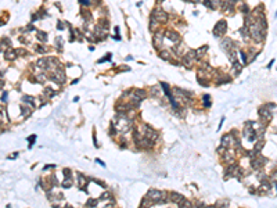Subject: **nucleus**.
Segmentation results:
<instances>
[{
	"label": "nucleus",
	"instance_id": "f257e3e1",
	"mask_svg": "<svg viewBox=\"0 0 277 208\" xmlns=\"http://www.w3.org/2000/svg\"><path fill=\"white\" fill-rule=\"evenodd\" d=\"M112 122L116 125V129L119 130V132H128L129 129H130V125H132V122H130V119H128V118L125 117V115H122L121 118H114V121Z\"/></svg>",
	"mask_w": 277,
	"mask_h": 208
},
{
	"label": "nucleus",
	"instance_id": "f03ea898",
	"mask_svg": "<svg viewBox=\"0 0 277 208\" xmlns=\"http://www.w3.org/2000/svg\"><path fill=\"white\" fill-rule=\"evenodd\" d=\"M162 196H164V193H161L159 190H155V189H151V190H148V193H147V198H148L150 201H152V203H159Z\"/></svg>",
	"mask_w": 277,
	"mask_h": 208
},
{
	"label": "nucleus",
	"instance_id": "7ed1b4c3",
	"mask_svg": "<svg viewBox=\"0 0 277 208\" xmlns=\"http://www.w3.org/2000/svg\"><path fill=\"white\" fill-rule=\"evenodd\" d=\"M51 80H54V82H57V83H63L64 80H65V72H64L63 69H60V67H58L56 71H54V74H51Z\"/></svg>",
	"mask_w": 277,
	"mask_h": 208
},
{
	"label": "nucleus",
	"instance_id": "20e7f679",
	"mask_svg": "<svg viewBox=\"0 0 277 208\" xmlns=\"http://www.w3.org/2000/svg\"><path fill=\"white\" fill-rule=\"evenodd\" d=\"M226 28H227L226 21H219L216 25H215V35H216V36L223 35V33H225V31H226Z\"/></svg>",
	"mask_w": 277,
	"mask_h": 208
},
{
	"label": "nucleus",
	"instance_id": "39448f33",
	"mask_svg": "<svg viewBox=\"0 0 277 208\" xmlns=\"http://www.w3.org/2000/svg\"><path fill=\"white\" fill-rule=\"evenodd\" d=\"M151 139H148V137H143V139H140V140H137V146L139 147H143V149H150L152 146V142H150Z\"/></svg>",
	"mask_w": 277,
	"mask_h": 208
},
{
	"label": "nucleus",
	"instance_id": "423d86ee",
	"mask_svg": "<svg viewBox=\"0 0 277 208\" xmlns=\"http://www.w3.org/2000/svg\"><path fill=\"white\" fill-rule=\"evenodd\" d=\"M152 16L155 17V18H157V20H158L159 22H165V21H168V16H166V14H165V13H164L162 10H155V11H154V14H152Z\"/></svg>",
	"mask_w": 277,
	"mask_h": 208
},
{
	"label": "nucleus",
	"instance_id": "0eeeda50",
	"mask_svg": "<svg viewBox=\"0 0 277 208\" xmlns=\"http://www.w3.org/2000/svg\"><path fill=\"white\" fill-rule=\"evenodd\" d=\"M171 200H172L173 203H176V204H179V205H180V204L183 203L184 197H183V196H180L179 193H172V194H171Z\"/></svg>",
	"mask_w": 277,
	"mask_h": 208
},
{
	"label": "nucleus",
	"instance_id": "6e6552de",
	"mask_svg": "<svg viewBox=\"0 0 277 208\" xmlns=\"http://www.w3.org/2000/svg\"><path fill=\"white\" fill-rule=\"evenodd\" d=\"M259 115H261L263 119H270V118H272V114L269 112L267 107H262L261 110H259Z\"/></svg>",
	"mask_w": 277,
	"mask_h": 208
},
{
	"label": "nucleus",
	"instance_id": "1a4fd4ad",
	"mask_svg": "<svg viewBox=\"0 0 277 208\" xmlns=\"http://www.w3.org/2000/svg\"><path fill=\"white\" fill-rule=\"evenodd\" d=\"M146 137L151 139V140H155V139L158 137V133H157V132H154L151 128L146 126Z\"/></svg>",
	"mask_w": 277,
	"mask_h": 208
},
{
	"label": "nucleus",
	"instance_id": "9d476101",
	"mask_svg": "<svg viewBox=\"0 0 277 208\" xmlns=\"http://www.w3.org/2000/svg\"><path fill=\"white\" fill-rule=\"evenodd\" d=\"M222 49H223L225 51L231 50V49H233V42H231L230 39H225V40L222 42Z\"/></svg>",
	"mask_w": 277,
	"mask_h": 208
},
{
	"label": "nucleus",
	"instance_id": "9b49d317",
	"mask_svg": "<svg viewBox=\"0 0 277 208\" xmlns=\"http://www.w3.org/2000/svg\"><path fill=\"white\" fill-rule=\"evenodd\" d=\"M133 99H136V100H139V102L144 100V99H146V92H144V90H136V92H135V96H133Z\"/></svg>",
	"mask_w": 277,
	"mask_h": 208
},
{
	"label": "nucleus",
	"instance_id": "f8f14e48",
	"mask_svg": "<svg viewBox=\"0 0 277 208\" xmlns=\"http://www.w3.org/2000/svg\"><path fill=\"white\" fill-rule=\"evenodd\" d=\"M4 57H6V60H8V61H13V60L17 57V51H14V50H8V51H6Z\"/></svg>",
	"mask_w": 277,
	"mask_h": 208
},
{
	"label": "nucleus",
	"instance_id": "ddd939ff",
	"mask_svg": "<svg viewBox=\"0 0 277 208\" xmlns=\"http://www.w3.org/2000/svg\"><path fill=\"white\" fill-rule=\"evenodd\" d=\"M227 57H229V60H230L233 64L237 63V60H235V57H237V51H235V50H233V49L229 50V51H227Z\"/></svg>",
	"mask_w": 277,
	"mask_h": 208
},
{
	"label": "nucleus",
	"instance_id": "4468645a",
	"mask_svg": "<svg viewBox=\"0 0 277 208\" xmlns=\"http://www.w3.org/2000/svg\"><path fill=\"white\" fill-rule=\"evenodd\" d=\"M230 143H231V135L223 136V139H222V146H223V147H229Z\"/></svg>",
	"mask_w": 277,
	"mask_h": 208
},
{
	"label": "nucleus",
	"instance_id": "2eb2a0df",
	"mask_svg": "<svg viewBox=\"0 0 277 208\" xmlns=\"http://www.w3.org/2000/svg\"><path fill=\"white\" fill-rule=\"evenodd\" d=\"M158 25H159V21H158L157 18H155V17L152 16L151 21H150V29H152V31H154V29H157Z\"/></svg>",
	"mask_w": 277,
	"mask_h": 208
},
{
	"label": "nucleus",
	"instance_id": "dca6fc26",
	"mask_svg": "<svg viewBox=\"0 0 277 208\" xmlns=\"http://www.w3.org/2000/svg\"><path fill=\"white\" fill-rule=\"evenodd\" d=\"M263 161H266V160H265V158H258V160H254V161H252V166H254V168H259V166H262L263 164H265Z\"/></svg>",
	"mask_w": 277,
	"mask_h": 208
},
{
	"label": "nucleus",
	"instance_id": "f3484780",
	"mask_svg": "<svg viewBox=\"0 0 277 208\" xmlns=\"http://www.w3.org/2000/svg\"><path fill=\"white\" fill-rule=\"evenodd\" d=\"M166 36L172 40L173 39V42L175 43H179V35L178 33H175V32H166Z\"/></svg>",
	"mask_w": 277,
	"mask_h": 208
},
{
	"label": "nucleus",
	"instance_id": "a211bd4d",
	"mask_svg": "<svg viewBox=\"0 0 277 208\" xmlns=\"http://www.w3.org/2000/svg\"><path fill=\"white\" fill-rule=\"evenodd\" d=\"M154 40H155V42H154V46L158 49V47H159V43H162V35L157 33V35H155V37H154Z\"/></svg>",
	"mask_w": 277,
	"mask_h": 208
},
{
	"label": "nucleus",
	"instance_id": "6ab92c4d",
	"mask_svg": "<svg viewBox=\"0 0 277 208\" xmlns=\"http://www.w3.org/2000/svg\"><path fill=\"white\" fill-rule=\"evenodd\" d=\"M270 187H272V186H270L269 183L263 182V183L261 185V187H259V192H269V190H270Z\"/></svg>",
	"mask_w": 277,
	"mask_h": 208
},
{
	"label": "nucleus",
	"instance_id": "aec40b11",
	"mask_svg": "<svg viewBox=\"0 0 277 208\" xmlns=\"http://www.w3.org/2000/svg\"><path fill=\"white\" fill-rule=\"evenodd\" d=\"M159 57H161L162 60H171V53H169L168 50H164V51L159 53Z\"/></svg>",
	"mask_w": 277,
	"mask_h": 208
},
{
	"label": "nucleus",
	"instance_id": "412c9836",
	"mask_svg": "<svg viewBox=\"0 0 277 208\" xmlns=\"http://www.w3.org/2000/svg\"><path fill=\"white\" fill-rule=\"evenodd\" d=\"M159 89H161V85H157V86H152L151 87V93L154 96H159Z\"/></svg>",
	"mask_w": 277,
	"mask_h": 208
},
{
	"label": "nucleus",
	"instance_id": "4be33fe9",
	"mask_svg": "<svg viewBox=\"0 0 277 208\" xmlns=\"http://www.w3.org/2000/svg\"><path fill=\"white\" fill-rule=\"evenodd\" d=\"M22 100H24L25 103H29V106H31V107L35 106V103H33V97H31V96H24V97H22Z\"/></svg>",
	"mask_w": 277,
	"mask_h": 208
},
{
	"label": "nucleus",
	"instance_id": "5701e85b",
	"mask_svg": "<svg viewBox=\"0 0 277 208\" xmlns=\"http://www.w3.org/2000/svg\"><path fill=\"white\" fill-rule=\"evenodd\" d=\"M161 87L164 89V92H165V94H166V96L169 97V99H171V97H172V94H171V92H169V87H168L166 83H161Z\"/></svg>",
	"mask_w": 277,
	"mask_h": 208
},
{
	"label": "nucleus",
	"instance_id": "b1692460",
	"mask_svg": "<svg viewBox=\"0 0 277 208\" xmlns=\"http://www.w3.org/2000/svg\"><path fill=\"white\" fill-rule=\"evenodd\" d=\"M71 185H72V179H71L69 176H67V179L63 182V186L64 187H71Z\"/></svg>",
	"mask_w": 277,
	"mask_h": 208
},
{
	"label": "nucleus",
	"instance_id": "393cba45",
	"mask_svg": "<svg viewBox=\"0 0 277 208\" xmlns=\"http://www.w3.org/2000/svg\"><path fill=\"white\" fill-rule=\"evenodd\" d=\"M37 39H40L42 42H44V40L47 39V35L44 32H37Z\"/></svg>",
	"mask_w": 277,
	"mask_h": 208
},
{
	"label": "nucleus",
	"instance_id": "a878e982",
	"mask_svg": "<svg viewBox=\"0 0 277 208\" xmlns=\"http://www.w3.org/2000/svg\"><path fill=\"white\" fill-rule=\"evenodd\" d=\"M46 79H47V76L44 74H37V80H39V82H42L43 83Z\"/></svg>",
	"mask_w": 277,
	"mask_h": 208
},
{
	"label": "nucleus",
	"instance_id": "bb28decb",
	"mask_svg": "<svg viewBox=\"0 0 277 208\" xmlns=\"http://www.w3.org/2000/svg\"><path fill=\"white\" fill-rule=\"evenodd\" d=\"M21 110H22V115H24V117H26V115H31V110H28L26 107H21Z\"/></svg>",
	"mask_w": 277,
	"mask_h": 208
},
{
	"label": "nucleus",
	"instance_id": "cd10ccee",
	"mask_svg": "<svg viewBox=\"0 0 277 208\" xmlns=\"http://www.w3.org/2000/svg\"><path fill=\"white\" fill-rule=\"evenodd\" d=\"M262 146H263V142H262V140H259V142L256 143V146H255V149H254V150H255L256 153H258V150L262 149Z\"/></svg>",
	"mask_w": 277,
	"mask_h": 208
},
{
	"label": "nucleus",
	"instance_id": "c85d7f7f",
	"mask_svg": "<svg viewBox=\"0 0 277 208\" xmlns=\"http://www.w3.org/2000/svg\"><path fill=\"white\" fill-rule=\"evenodd\" d=\"M204 103H205V106H207V107H211V102H209V96H208V94H205V96H204Z\"/></svg>",
	"mask_w": 277,
	"mask_h": 208
},
{
	"label": "nucleus",
	"instance_id": "c756f323",
	"mask_svg": "<svg viewBox=\"0 0 277 208\" xmlns=\"http://www.w3.org/2000/svg\"><path fill=\"white\" fill-rule=\"evenodd\" d=\"M180 205H182V207H191L193 204L190 203V201H187V200H183V203L180 204Z\"/></svg>",
	"mask_w": 277,
	"mask_h": 208
},
{
	"label": "nucleus",
	"instance_id": "7c9ffc66",
	"mask_svg": "<svg viewBox=\"0 0 277 208\" xmlns=\"http://www.w3.org/2000/svg\"><path fill=\"white\" fill-rule=\"evenodd\" d=\"M44 94H50V97H53V94H54V92H53L51 89H49V87H46V89H44Z\"/></svg>",
	"mask_w": 277,
	"mask_h": 208
},
{
	"label": "nucleus",
	"instance_id": "2f4dec72",
	"mask_svg": "<svg viewBox=\"0 0 277 208\" xmlns=\"http://www.w3.org/2000/svg\"><path fill=\"white\" fill-rule=\"evenodd\" d=\"M79 182H80V186H85V185H86V179H85L82 175H79Z\"/></svg>",
	"mask_w": 277,
	"mask_h": 208
},
{
	"label": "nucleus",
	"instance_id": "473e14b6",
	"mask_svg": "<svg viewBox=\"0 0 277 208\" xmlns=\"http://www.w3.org/2000/svg\"><path fill=\"white\" fill-rule=\"evenodd\" d=\"M36 50L39 51V53H46L47 50H46V47H43V46H37L36 47Z\"/></svg>",
	"mask_w": 277,
	"mask_h": 208
},
{
	"label": "nucleus",
	"instance_id": "72a5a7b5",
	"mask_svg": "<svg viewBox=\"0 0 277 208\" xmlns=\"http://www.w3.org/2000/svg\"><path fill=\"white\" fill-rule=\"evenodd\" d=\"M96 204H97V201H96V200H93V198H90L89 201L86 203V205H96Z\"/></svg>",
	"mask_w": 277,
	"mask_h": 208
},
{
	"label": "nucleus",
	"instance_id": "f704fd0d",
	"mask_svg": "<svg viewBox=\"0 0 277 208\" xmlns=\"http://www.w3.org/2000/svg\"><path fill=\"white\" fill-rule=\"evenodd\" d=\"M56 40H57V47H63V39H61V37H57Z\"/></svg>",
	"mask_w": 277,
	"mask_h": 208
},
{
	"label": "nucleus",
	"instance_id": "c9c22d12",
	"mask_svg": "<svg viewBox=\"0 0 277 208\" xmlns=\"http://www.w3.org/2000/svg\"><path fill=\"white\" fill-rule=\"evenodd\" d=\"M7 96H8V94H7V92H3V94H1V102H3V103L7 102Z\"/></svg>",
	"mask_w": 277,
	"mask_h": 208
},
{
	"label": "nucleus",
	"instance_id": "e433bc0d",
	"mask_svg": "<svg viewBox=\"0 0 277 208\" xmlns=\"http://www.w3.org/2000/svg\"><path fill=\"white\" fill-rule=\"evenodd\" d=\"M240 56H241V59H242V64H247V57H245V54H244L242 51H241Z\"/></svg>",
	"mask_w": 277,
	"mask_h": 208
},
{
	"label": "nucleus",
	"instance_id": "4c0bfd02",
	"mask_svg": "<svg viewBox=\"0 0 277 208\" xmlns=\"http://www.w3.org/2000/svg\"><path fill=\"white\" fill-rule=\"evenodd\" d=\"M35 139H36V136H35V135H32L31 137H29V143H31V146H29V147H32V144H33V142H35Z\"/></svg>",
	"mask_w": 277,
	"mask_h": 208
},
{
	"label": "nucleus",
	"instance_id": "58836bf2",
	"mask_svg": "<svg viewBox=\"0 0 277 208\" xmlns=\"http://www.w3.org/2000/svg\"><path fill=\"white\" fill-rule=\"evenodd\" d=\"M273 181H274V182H277V171L274 172V173H273Z\"/></svg>",
	"mask_w": 277,
	"mask_h": 208
},
{
	"label": "nucleus",
	"instance_id": "ea45409f",
	"mask_svg": "<svg viewBox=\"0 0 277 208\" xmlns=\"http://www.w3.org/2000/svg\"><path fill=\"white\" fill-rule=\"evenodd\" d=\"M96 162H99L100 165H103V166H104V162H101V160H99V158H97V160H96Z\"/></svg>",
	"mask_w": 277,
	"mask_h": 208
},
{
	"label": "nucleus",
	"instance_id": "a19ab883",
	"mask_svg": "<svg viewBox=\"0 0 277 208\" xmlns=\"http://www.w3.org/2000/svg\"><path fill=\"white\" fill-rule=\"evenodd\" d=\"M64 172H65V176H69V169H64Z\"/></svg>",
	"mask_w": 277,
	"mask_h": 208
},
{
	"label": "nucleus",
	"instance_id": "79ce46f5",
	"mask_svg": "<svg viewBox=\"0 0 277 208\" xmlns=\"http://www.w3.org/2000/svg\"><path fill=\"white\" fill-rule=\"evenodd\" d=\"M80 1H82L83 4H89V0H80Z\"/></svg>",
	"mask_w": 277,
	"mask_h": 208
},
{
	"label": "nucleus",
	"instance_id": "37998d69",
	"mask_svg": "<svg viewBox=\"0 0 277 208\" xmlns=\"http://www.w3.org/2000/svg\"><path fill=\"white\" fill-rule=\"evenodd\" d=\"M58 28H60V29H63V28H64V25L61 24V22H58Z\"/></svg>",
	"mask_w": 277,
	"mask_h": 208
},
{
	"label": "nucleus",
	"instance_id": "c03bdc74",
	"mask_svg": "<svg viewBox=\"0 0 277 208\" xmlns=\"http://www.w3.org/2000/svg\"><path fill=\"white\" fill-rule=\"evenodd\" d=\"M190 1H194V3H198L199 0H190Z\"/></svg>",
	"mask_w": 277,
	"mask_h": 208
}]
</instances>
